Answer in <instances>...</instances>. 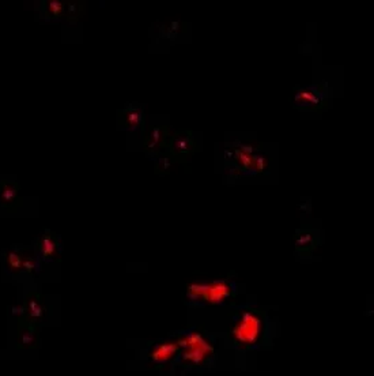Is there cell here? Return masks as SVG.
Segmentation results:
<instances>
[{"label": "cell", "instance_id": "6da1fadb", "mask_svg": "<svg viewBox=\"0 0 374 376\" xmlns=\"http://www.w3.org/2000/svg\"><path fill=\"white\" fill-rule=\"evenodd\" d=\"M264 330V322L260 313L247 310L240 315L230 331V338L240 348H252L259 343Z\"/></svg>", "mask_w": 374, "mask_h": 376}, {"label": "cell", "instance_id": "7a4b0ae2", "mask_svg": "<svg viewBox=\"0 0 374 376\" xmlns=\"http://www.w3.org/2000/svg\"><path fill=\"white\" fill-rule=\"evenodd\" d=\"M176 342L181 350L183 361L192 367L203 365L215 352L211 342L200 331H192L187 335H183Z\"/></svg>", "mask_w": 374, "mask_h": 376}, {"label": "cell", "instance_id": "3957f363", "mask_svg": "<svg viewBox=\"0 0 374 376\" xmlns=\"http://www.w3.org/2000/svg\"><path fill=\"white\" fill-rule=\"evenodd\" d=\"M294 105L306 111H318L324 108L327 105V83L296 87L294 90Z\"/></svg>", "mask_w": 374, "mask_h": 376}, {"label": "cell", "instance_id": "277c9868", "mask_svg": "<svg viewBox=\"0 0 374 376\" xmlns=\"http://www.w3.org/2000/svg\"><path fill=\"white\" fill-rule=\"evenodd\" d=\"M196 139L191 130H178L169 136L166 145L168 156L177 161H184L196 151Z\"/></svg>", "mask_w": 374, "mask_h": 376}, {"label": "cell", "instance_id": "5b68a950", "mask_svg": "<svg viewBox=\"0 0 374 376\" xmlns=\"http://www.w3.org/2000/svg\"><path fill=\"white\" fill-rule=\"evenodd\" d=\"M169 127L168 126H154L148 130L144 138V151L148 156H156L166 149L169 141Z\"/></svg>", "mask_w": 374, "mask_h": 376}, {"label": "cell", "instance_id": "8992f818", "mask_svg": "<svg viewBox=\"0 0 374 376\" xmlns=\"http://www.w3.org/2000/svg\"><path fill=\"white\" fill-rule=\"evenodd\" d=\"M318 244V234L312 229H301L296 234V249L301 255H311Z\"/></svg>", "mask_w": 374, "mask_h": 376}, {"label": "cell", "instance_id": "52a82bcc", "mask_svg": "<svg viewBox=\"0 0 374 376\" xmlns=\"http://www.w3.org/2000/svg\"><path fill=\"white\" fill-rule=\"evenodd\" d=\"M178 352H180V348H178L177 342H161V343L154 345V348L151 349L148 356H150V360L154 364H162V362L169 361L170 359H173Z\"/></svg>", "mask_w": 374, "mask_h": 376}, {"label": "cell", "instance_id": "ba28073f", "mask_svg": "<svg viewBox=\"0 0 374 376\" xmlns=\"http://www.w3.org/2000/svg\"><path fill=\"white\" fill-rule=\"evenodd\" d=\"M229 296H230V286L225 281H218V282L207 284V291L202 300L210 304H219Z\"/></svg>", "mask_w": 374, "mask_h": 376}, {"label": "cell", "instance_id": "9c48e42d", "mask_svg": "<svg viewBox=\"0 0 374 376\" xmlns=\"http://www.w3.org/2000/svg\"><path fill=\"white\" fill-rule=\"evenodd\" d=\"M123 120L125 127L131 130H143L144 128V114L140 108L127 107L123 112Z\"/></svg>", "mask_w": 374, "mask_h": 376}, {"label": "cell", "instance_id": "30bf717a", "mask_svg": "<svg viewBox=\"0 0 374 376\" xmlns=\"http://www.w3.org/2000/svg\"><path fill=\"white\" fill-rule=\"evenodd\" d=\"M57 245L59 244H57L56 236L50 233L49 230H45V234H43L41 239L38 240V251L44 259H49L50 256H53V254L56 252Z\"/></svg>", "mask_w": 374, "mask_h": 376}, {"label": "cell", "instance_id": "8fae6325", "mask_svg": "<svg viewBox=\"0 0 374 376\" xmlns=\"http://www.w3.org/2000/svg\"><path fill=\"white\" fill-rule=\"evenodd\" d=\"M35 338H37V333H35V326L33 325V322L23 320L21 323L19 338H18L22 348H31L35 343Z\"/></svg>", "mask_w": 374, "mask_h": 376}, {"label": "cell", "instance_id": "7c38bea8", "mask_svg": "<svg viewBox=\"0 0 374 376\" xmlns=\"http://www.w3.org/2000/svg\"><path fill=\"white\" fill-rule=\"evenodd\" d=\"M18 192V184H8V183H1L0 184V205L1 206H10L13 205Z\"/></svg>", "mask_w": 374, "mask_h": 376}, {"label": "cell", "instance_id": "4fadbf2b", "mask_svg": "<svg viewBox=\"0 0 374 376\" xmlns=\"http://www.w3.org/2000/svg\"><path fill=\"white\" fill-rule=\"evenodd\" d=\"M26 310H28V313H26V315H28L30 319H37V318H41V316H43L45 308H44L43 304H41L38 294H33L31 297L29 298Z\"/></svg>", "mask_w": 374, "mask_h": 376}, {"label": "cell", "instance_id": "5bb4252c", "mask_svg": "<svg viewBox=\"0 0 374 376\" xmlns=\"http://www.w3.org/2000/svg\"><path fill=\"white\" fill-rule=\"evenodd\" d=\"M47 10L49 13L50 16L53 18H60L63 13L65 11V4L63 1H57V0H50L47 1Z\"/></svg>", "mask_w": 374, "mask_h": 376}, {"label": "cell", "instance_id": "9a60e30c", "mask_svg": "<svg viewBox=\"0 0 374 376\" xmlns=\"http://www.w3.org/2000/svg\"><path fill=\"white\" fill-rule=\"evenodd\" d=\"M170 168H171V157L168 156V154H161V156L158 157L156 163V173L166 175L170 170Z\"/></svg>", "mask_w": 374, "mask_h": 376}, {"label": "cell", "instance_id": "2e32d148", "mask_svg": "<svg viewBox=\"0 0 374 376\" xmlns=\"http://www.w3.org/2000/svg\"><path fill=\"white\" fill-rule=\"evenodd\" d=\"M205 291H207V284H192L187 289V294L191 298H203Z\"/></svg>", "mask_w": 374, "mask_h": 376}, {"label": "cell", "instance_id": "e0dca14e", "mask_svg": "<svg viewBox=\"0 0 374 376\" xmlns=\"http://www.w3.org/2000/svg\"><path fill=\"white\" fill-rule=\"evenodd\" d=\"M22 256L16 251H11L7 254V264L11 270H19L22 267Z\"/></svg>", "mask_w": 374, "mask_h": 376}, {"label": "cell", "instance_id": "ac0fdd59", "mask_svg": "<svg viewBox=\"0 0 374 376\" xmlns=\"http://www.w3.org/2000/svg\"><path fill=\"white\" fill-rule=\"evenodd\" d=\"M267 166H268V158L265 156H256L254 154L253 157V166L254 170H256V173H263L264 170L267 169Z\"/></svg>", "mask_w": 374, "mask_h": 376}, {"label": "cell", "instance_id": "d6986e66", "mask_svg": "<svg viewBox=\"0 0 374 376\" xmlns=\"http://www.w3.org/2000/svg\"><path fill=\"white\" fill-rule=\"evenodd\" d=\"M181 23L180 22H171L168 28H165V37L166 38H174L178 34V32L181 30Z\"/></svg>", "mask_w": 374, "mask_h": 376}, {"label": "cell", "instance_id": "ffe728a7", "mask_svg": "<svg viewBox=\"0 0 374 376\" xmlns=\"http://www.w3.org/2000/svg\"><path fill=\"white\" fill-rule=\"evenodd\" d=\"M79 3H75V1H71L67 6V15H68V19L71 21V18L74 19H78L79 16V8L80 6H78Z\"/></svg>", "mask_w": 374, "mask_h": 376}, {"label": "cell", "instance_id": "44dd1931", "mask_svg": "<svg viewBox=\"0 0 374 376\" xmlns=\"http://www.w3.org/2000/svg\"><path fill=\"white\" fill-rule=\"evenodd\" d=\"M22 267L26 270L28 273H33V270L35 269L34 261H31V259H25V261L22 262Z\"/></svg>", "mask_w": 374, "mask_h": 376}, {"label": "cell", "instance_id": "7402d4cb", "mask_svg": "<svg viewBox=\"0 0 374 376\" xmlns=\"http://www.w3.org/2000/svg\"><path fill=\"white\" fill-rule=\"evenodd\" d=\"M238 150H241L242 153H247V154H250L253 156L254 154V147L252 145H247V143H240L238 146Z\"/></svg>", "mask_w": 374, "mask_h": 376}, {"label": "cell", "instance_id": "603a6c76", "mask_svg": "<svg viewBox=\"0 0 374 376\" xmlns=\"http://www.w3.org/2000/svg\"><path fill=\"white\" fill-rule=\"evenodd\" d=\"M11 312L14 313V315H26L28 313V310H26V307H13L11 308Z\"/></svg>", "mask_w": 374, "mask_h": 376}]
</instances>
